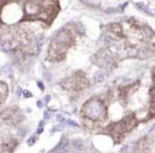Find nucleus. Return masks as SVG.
Listing matches in <instances>:
<instances>
[{
	"label": "nucleus",
	"mask_w": 155,
	"mask_h": 153,
	"mask_svg": "<svg viewBox=\"0 0 155 153\" xmlns=\"http://www.w3.org/2000/svg\"><path fill=\"white\" fill-rule=\"evenodd\" d=\"M17 1H19V0H0V11H1L2 8L5 6L6 4L12 3V2H17Z\"/></svg>",
	"instance_id": "obj_11"
},
{
	"label": "nucleus",
	"mask_w": 155,
	"mask_h": 153,
	"mask_svg": "<svg viewBox=\"0 0 155 153\" xmlns=\"http://www.w3.org/2000/svg\"><path fill=\"white\" fill-rule=\"evenodd\" d=\"M76 42V32L67 27L55 35L48 49V58L52 61H61Z\"/></svg>",
	"instance_id": "obj_3"
},
{
	"label": "nucleus",
	"mask_w": 155,
	"mask_h": 153,
	"mask_svg": "<svg viewBox=\"0 0 155 153\" xmlns=\"http://www.w3.org/2000/svg\"><path fill=\"white\" fill-rule=\"evenodd\" d=\"M150 104H149V112H148L147 119L155 117V67L152 71V86L149 92Z\"/></svg>",
	"instance_id": "obj_7"
},
{
	"label": "nucleus",
	"mask_w": 155,
	"mask_h": 153,
	"mask_svg": "<svg viewBox=\"0 0 155 153\" xmlns=\"http://www.w3.org/2000/svg\"><path fill=\"white\" fill-rule=\"evenodd\" d=\"M138 122L139 121L136 117V114L134 112H130L119 121L112 122V124L104 127L102 132L109 135L114 141V143L119 144L124 141V137L129 133L132 132L136 128Z\"/></svg>",
	"instance_id": "obj_4"
},
{
	"label": "nucleus",
	"mask_w": 155,
	"mask_h": 153,
	"mask_svg": "<svg viewBox=\"0 0 155 153\" xmlns=\"http://www.w3.org/2000/svg\"><path fill=\"white\" fill-rule=\"evenodd\" d=\"M8 89L4 82L0 81V106L5 101L6 97H8Z\"/></svg>",
	"instance_id": "obj_9"
},
{
	"label": "nucleus",
	"mask_w": 155,
	"mask_h": 153,
	"mask_svg": "<svg viewBox=\"0 0 155 153\" xmlns=\"http://www.w3.org/2000/svg\"><path fill=\"white\" fill-rule=\"evenodd\" d=\"M2 117L11 122L19 121V117H21V114L17 109H8L2 113Z\"/></svg>",
	"instance_id": "obj_8"
},
{
	"label": "nucleus",
	"mask_w": 155,
	"mask_h": 153,
	"mask_svg": "<svg viewBox=\"0 0 155 153\" xmlns=\"http://www.w3.org/2000/svg\"><path fill=\"white\" fill-rule=\"evenodd\" d=\"M16 147V141H8L2 146V151H13V149Z\"/></svg>",
	"instance_id": "obj_10"
},
{
	"label": "nucleus",
	"mask_w": 155,
	"mask_h": 153,
	"mask_svg": "<svg viewBox=\"0 0 155 153\" xmlns=\"http://www.w3.org/2000/svg\"><path fill=\"white\" fill-rule=\"evenodd\" d=\"M138 88H139V81H136L133 85H129V86L121 87L120 89H118V100L120 101L121 106H126L127 101H128V98L131 95V93L136 92Z\"/></svg>",
	"instance_id": "obj_6"
},
{
	"label": "nucleus",
	"mask_w": 155,
	"mask_h": 153,
	"mask_svg": "<svg viewBox=\"0 0 155 153\" xmlns=\"http://www.w3.org/2000/svg\"><path fill=\"white\" fill-rule=\"evenodd\" d=\"M90 80L88 76L81 71H77L67 77L61 82V87L64 90L72 93H79L89 88Z\"/></svg>",
	"instance_id": "obj_5"
},
{
	"label": "nucleus",
	"mask_w": 155,
	"mask_h": 153,
	"mask_svg": "<svg viewBox=\"0 0 155 153\" xmlns=\"http://www.w3.org/2000/svg\"><path fill=\"white\" fill-rule=\"evenodd\" d=\"M80 115L89 128H101L108 119V102L104 98L94 96L84 104Z\"/></svg>",
	"instance_id": "obj_2"
},
{
	"label": "nucleus",
	"mask_w": 155,
	"mask_h": 153,
	"mask_svg": "<svg viewBox=\"0 0 155 153\" xmlns=\"http://www.w3.org/2000/svg\"><path fill=\"white\" fill-rule=\"evenodd\" d=\"M109 34L120 41L123 50L130 57L150 58L155 54V33L134 19L110 25Z\"/></svg>",
	"instance_id": "obj_1"
}]
</instances>
